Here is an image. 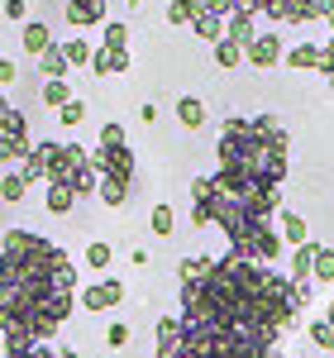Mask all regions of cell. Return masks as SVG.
Listing matches in <instances>:
<instances>
[{
    "instance_id": "6da1fadb",
    "label": "cell",
    "mask_w": 334,
    "mask_h": 358,
    "mask_svg": "<svg viewBox=\"0 0 334 358\" xmlns=\"http://www.w3.org/2000/svg\"><path fill=\"white\" fill-rule=\"evenodd\" d=\"M310 306V282L224 253L182 282V358H273Z\"/></svg>"
},
{
    "instance_id": "7a4b0ae2",
    "label": "cell",
    "mask_w": 334,
    "mask_h": 358,
    "mask_svg": "<svg viewBox=\"0 0 334 358\" xmlns=\"http://www.w3.org/2000/svg\"><path fill=\"white\" fill-rule=\"evenodd\" d=\"M77 301V268L72 258L34 234L5 229L0 239V339L5 358L29 354L34 344H48Z\"/></svg>"
},
{
    "instance_id": "3957f363",
    "label": "cell",
    "mask_w": 334,
    "mask_h": 358,
    "mask_svg": "<svg viewBox=\"0 0 334 358\" xmlns=\"http://www.w3.org/2000/svg\"><path fill=\"white\" fill-rule=\"evenodd\" d=\"M220 167L249 177V182H263V187H282V177H286V129L273 115L224 120Z\"/></svg>"
},
{
    "instance_id": "277c9868",
    "label": "cell",
    "mask_w": 334,
    "mask_h": 358,
    "mask_svg": "<svg viewBox=\"0 0 334 358\" xmlns=\"http://www.w3.org/2000/svg\"><path fill=\"white\" fill-rule=\"evenodd\" d=\"M48 187H67V192H77V201L101 187V172H96V163H91V153H86L82 143H62V148H57Z\"/></svg>"
},
{
    "instance_id": "5b68a950",
    "label": "cell",
    "mask_w": 334,
    "mask_h": 358,
    "mask_svg": "<svg viewBox=\"0 0 334 358\" xmlns=\"http://www.w3.org/2000/svg\"><path fill=\"white\" fill-rule=\"evenodd\" d=\"M91 163H96V172H101L106 182L134 187V153H129V143H96Z\"/></svg>"
},
{
    "instance_id": "8992f818",
    "label": "cell",
    "mask_w": 334,
    "mask_h": 358,
    "mask_svg": "<svg viewBox=\"0 0 334 358\" xmlns=\"http://www.w3.org/2000/svg\"><path fill=\"white\" fill-rule=\"evenodd\" d=\"M57 148H62L57 138H38V143H34V148L24 153V163H20V177H24L29 187H34V182H48V172H53V163H57Z\"/></svg>"
},
{
    "instance_id": "52a82bcc",
    "label": "cell",
    "mask_w": 334,
    "mask_h": 358,
    "mask_svg": "<svg viewBox=\"0 0 334 358\" xmlns=\"http://www.w3.org/2000/svg\"><path fill=\"white\" fill-rule=\"evenodd\" d=\"M77 301H82V310H115L124 301V282L119 277H101V282H91V287L77 292Z\"/></svg>"
},
{
    "instance_id": "ba28073f",
    "label": "cell",
    "mask_w": 334,
    "mask_h": 358,
    "mask_svg": "<svg viewBox=\"0 0 334 358\" xmlns=\"http://www.w3.org/2000/svg\"><path fill=\"white\" fill-rule=\"evenodd\" d=\"M153 339H158V354L153 358H182V315H163Z\"/></svg>"
},
{
    "instance_id": "9c48e42d",
    "label": "cell",
    "mask_w": 334,
    "mask_h": 358,
    "mask_svg": "<svg viewBox=\"0 0 334 358\" xmlns=\"http://www.w3.org/2000/svg\"><path fill=\"white\" fill-rule=\"evenodd\" d=\"M224 38L239 43V48H249L253 38H258V15H253V10H234V15H224Z\"/></svg>"
},
{
    "instance_id": "30bf717a",
    "label": "cell",
    "mask_w": 334,
    "mask_h": 358,
    "mask_svg": "<svg viewBox=\"0 0 334 358\" xmlns=\"http://www.w3.org/2000/svg\"><path fill=\"white\" fill-rule=\"evenodd\" d=\"M244 62H253V67H277L282 62V38L277 34H258L249 48H244Z\"/></svg>"
},
{
    "instance_id": "8fae6325",
    "label": "cell",
    "mask_w": 334,
    "mask_h": 358,
    "mask_svg": "<svg viewBox=\"0 0 334 358\" xmlns=\"http://www.w3.org/2000/svg\"><path fill=\"white\" fill-rule=\"evenodd\" d=\"M91 72H96V77L129 72V48H106V43H96V53H91Z\"/></svg>"
},
{
    "instance_id": "7c38bea8",
    "label": "cell",
    "mask_w": 334,
    "mask_h": 358,
    "mask_svg": "<svg viewBox=\"0 0 334 358\" xmlns=\"http://www.w3.org/2000/svg\"><path fill=\"white\" fill-rule=\"evenodd\" d=\"M20 48H24L29 57H43L48 48H53V34H48V24H43V20H29L24 34H20Z\"/></svg>"
},
{
    "instance_id": "4fadbf2b",
    "label": "cell",
    "mask_w": 334,
    "mask_h": 358,
    "mask_svg": "<svg viewBox=\"0 0 334 358\" xmlns=\"http://www.w3.org/2000/svg\"><path fill=\"white\" fill-rule=\"evenodd\" d=\"M67 20H72L77 29L106 24V0H72V5H67Z\"/></svg>"
},
{
    "instance_id": "5bb4252c",
    "label": "cell",
    "mask_w": 334,
    "mask_h": 358,
    "mask_svg": "<svg viewBox=\"0 0 334 358\" xmlns=\"http://www.w3.org/2000/svg\"><path fill=\"white\" fill-rule=\"evenodd\" d=\"M277 234H282V244H291V248H301L310 239L306 220H301L296 210H282V215H277Z\"/></svg>"
},
{
    "instance_id": "9a60e30c",
    "label": "cell",
    "mask_w": 334,
    "mask_h": 358,
    "mask_svg": "<svg viewBox=\"0 0 334 358\" xmlns=\"http://www.w3.org/2000/svg\"><path fill=\"white\" fill-rule=\"evenodd\" d=\"M301 10H306V0H268L258 15H268L277 24H301Z\"/></svg>"
},
{
    "instance_id": "2e32d148",
    "label": "cell",
    "mask_w": 334,
    "mask_h": 358,
    "mask_svg": "<svg viewBox=\"0 0 334 358\" xmlns=\"http://www.w3.org/2000/svg\"><path fill=\"white\" fill-rule=\"evenodd\" d=\"M282 62L296 67V72H306V67H320V62H325V48H315V43H296V48L282 53Z\"/></svg>"
},
{
    "instance_id": "e0dca14e",
    "label": "cell",
    "mask_w": 334,
    "mask_h": 358,
    "mask_svg": "<svg viewBox=\"0 0 334 358\" xmlns=\"http://www.w3.org/2000/svg\"><path fill=\"white\" fill-rule=\"evenodd\" d=\"M191 34H196V38H205V43H220V38H224V15L201 10V15L191 20Z\"/></svg>"
},
{
    "instance_id": "ac0fdd59",
    "label": "cell",
    "mask_w": 334,
    "mask_h": 358,
    "mask_svg": "<svg viewBox=\"0 0 334 358\" xmlns=\"http://www.w3.org/2000/svg\"><path fill=\"white\" fill-rule=\"evenodd\" d=\"M67 67H72V62H67V53H62V43H53L48 53L38 57V72H43V82H62V77H67Z\"/></svg>"
},
{
    "instance_id": "d6986e66",
    "label": "cell",
    "mask_w": 334,
    "mask_h": 358,
    "mask_svg": "<svg viewBox=\"0 0 334 358\" xmlns=\"http://www.w3.org/2000/svg\"><path fill=\"white\" fill-rule=\"evenodd\" d=\"M315 253H320L315 239H306V244L291 253V277H296V282H310V273H315Z\"/></svg>"
},
{
    "instance_id": "ffe728a7",
    "label": "cell",
    "mask_w": 334,
    "mask_h": 358,
    "mask_svg": "<svg viewBox=\"0 0 334 358\" xmlns=\"http://www.w3.org/2000/svg\"><path fill=\"white\" fill-rule=\"evenodd\" d=\"M29 148H34L29 143V129L24 134H0V163H24Z\"/></svg>"
},
{
    "instance_id": "44dd1931",
    "label": "cell",
    "mask_w": 334,
    "mask_h": 358,
    "mask_svg": "<svg viewBox=\"0 0 334 358\" xmlns=\"http://www.w3.org/2000/svg\"><path fill=\"white\" fill-rule=\"evenodd\" d=\"M148 224H153V234H158V239H172V229H177V210H172L167 201H158V206H153V215H148Z\"/></svg>"
},
{
    "instance_id": "7402d4cb",
    "label": "cell",
    "mask_w": 334,
    "mask_h": 358,
    "mask_svg": "<svg viewBox=\"0 0 334 358\" xmlns=\"http://www.w3.org/2000/svg\"><path fill=\"white\" fill-rule=\"evenodd\" d=\"M177 120H182L187 129H201V124H205V106H201L196 96H182V101H177Z\"/></svg>"
},
{
    "instance_id": "603a6c76",
    "label": "cell",
    "mask_w": 334,
    "mask_h": 358,
    "mask_svg": "<svg viewBox=\"0 0 334 358\" xmlns=\"http://www.w3.org/2000/svg\"><path fill=\"white\" fill-rule=\"evenodd\" d=\"M24 129H29V120L15 110L5 96H0V134H24Z\"/></svg>"
},
{
    "instance_id": "cb8c5ba5",
    "label": "cell",
    "mask_w": 334,
    "mask_h": 358,
    "mask_svg": "<svg viewBox=\"0 0 334 358\" xmlns=\"http://www.w3.org/2000/svg\"><path fill=\"white\" fill-rule=\"evenodd\" d=\"M115 263V248L106 239H96V244H86V268H96V273H106Z\"/></svg>"
},
{
    "instance_id": "d4e9b609",
    "label": "cell",
    "mask_w": 334,
    "mask_h": 358,
    "mask_svg": "<svg viewBox=\"0 0 334 358\" xmlns=\"http://www.w3.org/2000/svg\"><path fill=\"white\" fill-rule=\"evenodd\" d=\"M201 15V0H172L167 5V24H191Z\"/></svg>"
},
{
    "instance_id": "484cf974",
    "label": "cell",
    "mask_w": 334,
    "mask_h": 358,
    "mask_svg": "<svg viewBox=\"0 0 334 358\" xmlns=\"http://www.w3.org/2000/svg\"><path fill=\"white\" fill-rule=\"evenodd\" d=\"M24 192H29V182L20 177V172H5V177H0V201L15 206V201H24Z\"/></svg>"
},
{
    "instance_id": "4316f807",
    "label": "cell",
    "mask_w": 334,
    "mask_h": 358,
    "mask_svg": "<svg viewBox=\"0 0 334 358\" xmlns=\"http://www.w3.org/2000/svg\"><path fill=\"white\" fill-rule=\"evenodd\" d=\"M67 101H72V86H67V77H62V82H43V106L62 110Z\"/></svg>"
},
{
    "instance_id": "83f0119b",
    "label": "cell",
    "mask_w": 334,
    "mask_h": 358,
    "mask_svg": "<svg viewBox=\"0 0 334 358\" xmlns=\"http://www.w3.org/2000/svg\"><path fill=\"white\" fill-rule=\"evenodd\" d=\"M43 201H48V210H53V215H67V210L77 206V192H67V187H48Z\"/></svg>"
},
{
    "instance_id": "f1b7e54d",
    "label": "cell",
    "mask_w": 334,
    "mask_h": 358,
    "mask_svg": "<svg viewBox=\"0 0 334 358\" xmlns=\"http://www.w3.org/2000/svg\"><path fill=\"white\" fill-rule=\"evenodd\" d=\"M96 196H101V201H106V206H124V201H129V187H124V182H106V177H101V187H96Z\"/></svg>"
},
{
    "instance_id": "f546056e",
    "label": "cell",
    "mask_w": 334,
    "mask_h": 358,
    "mask_svg": "<svg viewBox=\"0 0 334 358\" xmlns=\"http://www.w3.org/2000/svg\"><path fill=\"white\" fill-rule=\"evenodd\" d=\"M82 120H86V101H77V96H72V101L57 110V124H62V129H77Z\"/></svg>"
},
{
    "instance_id": "4dcf8cb0",
    "label": "cell",
    "mask_w": 334,
    "mask_h": 358,
    "mask_svg": "<svg viewBox=\"0 0 334 358\" xmlns=\"http://www.w3.org/2000/svg\"><path fill=\"white\" fill-rule=\"evenodd\" d=\"M306 334H310V344H315V349H334V325H330V320H310Z\"/></svg>"
},
{
    "instance_id": "1f68e13d",
    "label": "cell",
    "mask_w": 334,
    "mask_h": 358,
    "mask_svg": "<svg viewBox=\"0 0 334 358\" xmlns=\"http://www.w3.org/2000/svg\"><path fill=\"white\" fill-rule=\"evenodd\" d=\"M310 282H334V248L320 244V253H315V273H310Z\"/></svg>"
},
{
    "instance_id": "d6a6232c",
    "label": "cell",
    "mask_w": 334,
    "mask_h": 358,
    "mask_svg": "<svg viewBox=\"0 0 334 358\" xmlns=\"http://www.w3.org/2000/svg\"><path fill=\"white\" fill-rule=\"evenodd\" d=\"M62 53H67V62H72V67H91V53H96V48H91V43H82V38H72V43H62Z\"/></svg>"
},
{
    "instance_id": "836d02e7",
    "label": "cell",
    "mask_w": 334,
    "mask_h": 358,
    "mask_svg": "<svg viewBox=\"0 0 334 358\" xmlns=\"http://www.w3.org/2000/svg\"><path fill=\"white\" fill-rule=\"evenodd\" d=\"M106 48H124L129 43V24L124 20H106V38H101Z\"/></svg>"
},
{
    "instance_id": "e575fe53",
    "label": "cell",
    "mask_w": 334,
    "mask_h": 358,
    "mask_svg": "<svg viewBox=\"0 0 334 358\" xmlns=\"http://www.w3.org/2000/svg\"><path fill=\"white\" fill-rule=\"evenodd\" d=\"M215 62H220V67H239V62H244V48L229 43V38H220V43H215Z\"/></svg>"
},
{
    "instance_id": "d590c367",
    "label": "cell",
    "mask_w": 334,
    "mask_h": 358,
    "mask_svg": "<svg viewBox=\"0 0 334 358\" xmlns=\"http://www.w3.org/2000/svg\"><path fill=\"white\" fill-rule=\"evenodd\" d=\"M210 263H215V258H182V268H177V273H182V282H191V277L210 273Z\"/></svg>"
},
{
    "instance_id": "8d00e7d4",
    "label": "cell",
    "mask_w": 334,
    "mask_h": 358,
    "mask_svg": "<svg viewBox=\"0 0 334 358\" xmlns=\"http://www.w3.org/2000/svg\"><path fill=\"white\" fill-rule=\"evenodd\" d=\"M106 344H110V349H124V344H129V325H124V320H115L110 330H106Z\"/></svg>"
},
{
    "instance_id": "74e56055",
    "label": "cell",
    "mask_w": 334,
    "mask_h": 358,
    "mask_svg": "<svg viewBox=\"0 0 334 358\" xmlns=\"http://www.w3.org/2000/svg\"><path fill=\"white\" fill-rule=\"evenodd\" d=\"M20 358H77L72 349H48V344H34L29 354H20Z\"/></svg>"
},
{
    "instance_id": "f35d334b",
    "label": "cell",
    "mask_w": 334,
    "mask_h": 358,
    "mask_svg": "<svg viewBox=\"0 0 334 358\" xmlns=\"http://www.w3.org/2000/svg\"><path fill=\"white\" fill-rule=\"evenodd\" d=\"M101 143H129V138H124V124H119V120L101 124Z\"/></svg>"
},
{
    "instance_id": "ab89813d",
    "label": "cell",
    "mask_w": 334,
    "mask_h": 358,
    "mask_svg": "<svg viewBox=\"0 0 334 358\" xmlns=\"http://www.w3.org/2000/svg\"><path fill=\"white\" fill-rule=\"evenodd\" d=\"M0 10H5V20H24V15H29V0H5Z\"/></svg>"
},
{
    "instance_id": "60d3db41",
    "label": "cell",
    "mask_w": 334,
    "mask_h": 358,
    "mask_svg": "<svg viewBox=\"0 0 334 358\" xmlns=\"http://www.w3.org/2000/svg\"><path fill=\"white\" fill-rule=\"evenodd\" d=\"M320 72H325V82L334 86V38L325 43V62H320Z\"/></svg>"
},
{
    "instance_id": "b9f144b4",
    "label": "cell",
    "mask_w": 334,
    "mask_h": 358,
    "mask_svg": "<svg viewBox=\"0 0 334 358\" xmlns=\"http://www.w3.org/2000/svg\"><path fill=\"white\" fill-rule=\"evenodd\" d=\"M15 77H20V67H15L10 57H0V86H10V82H15Z\"/></svg>"
},
{
    "instance_id": "7bdbcfd3",
    "label": "cell",
    "mask_w": 334,
    "mask_h": 358,
    "mask_svg": "<svg viewBox=\"0 0 334 358\" xmlns=\"http://www.w3.org/2000/svg\"><path fill=\"white\" fill-rule=\"evenodd\" d=\"M325 24H330V29H334V5H330V10H325Z\"/></svg>"
},
{
    "instance_id": "ee69618b",
    "label": "cell",
    "mask_w": 334,
    "mask_h": 358,
    "mask_svg": "<svg viewBox=\"0 0 334 358\" xmlns=\"http://www.w3.org/2000/svg\"><path fill=\"white\" fill-rule=\"evenodd\" d=\"M325 320H330V325H334V301H330V306H325Z\"/></svg>"
},
{
    "instance_id": "f6af8a7d",
    "label": "cell",
    "mask_w": 334,
    "mask_h": 358,
    "mask_svg": "<svg viewBox=\"0 0 334 358\" xmlns=\"http://www.w3.org/2000/svg\"><path fill=\"white\" fill-rule=\"evenodd\" d=\"M129 5H139V0H129Z\"/></svg>"
}]
</instances>
